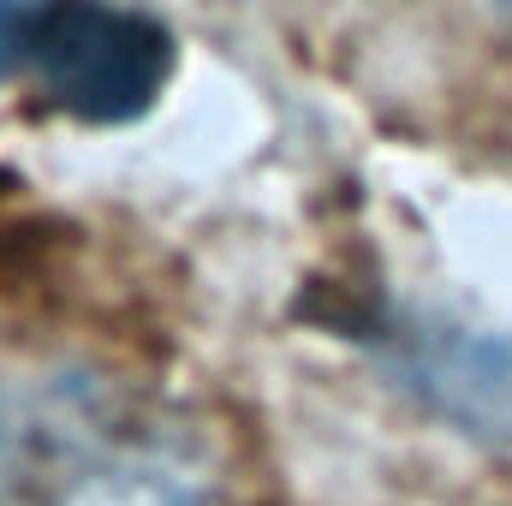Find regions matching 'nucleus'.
I'll list each match as a JSON object with an SVG mask.
<instances>
[{"mask_svg":"<svg viewBox=\"0 0 512 506\" xmlns=\"http://www.w3.org/2000/svg\"><path fill=\"white\" fill-rule=\"evenodd\" d=\"M0 506H209V477L137 387L0 346Z\"/></svg>","mask_w":512,"mask_h":506,"instance_id":"1","label":"nucleus"},{"mask_svg":"<svg viewBox=\"0 0 512 506\" xmlns=\"http://www.w3.org/2000/svg\"><path fill=\"white\" fill-rule=\"evenodd\" d=\"M30 72L72 120L120 126L161 96L173 72V36L120 0H42Z\"/></svg>","mask_w":512,"mask_h":506,"instance_id":"2","label":"nucleus"},{"mask_svg":"<svg viewBox=\"0 0 512 506\" xmlns=\"http://www.w3.org/2000/svg\"><path fill=\"white\" fill-rule=\"evenodd\" d=\"M393 364L435 399V411L483 435H512V340L471 328H405L393 340Z\"/></svg>","mask_w":512,"mask_h":506,"instance_id":"3","label":"nucleus"},{"mask_svg":"<svg viewBox=\"0 0 512 506\" xmlns=\"http://www.w3.org/2000/svg\"><path fill=\"white\" fill-rule=\"evenodd\" d=\"M42 0H0V78L30 66V30H36Z\"/></svg>","mask_w":512,"mask_h":506,"instance_id":"4","label":"nucleus"},{"mask_svg":"<svg viewBox=\"0 0 512 506\" xmlns=\"http://www.w3.org/2000/svg\"><path fill=\"white\" fill-rule=\"evenodd\" d=\"M501 6H507V12H512V0H501Z\"/></svg>","mask_w":512,"mask_h":506,"instance_id":"5","label":"nucleus"}]
</instances>
